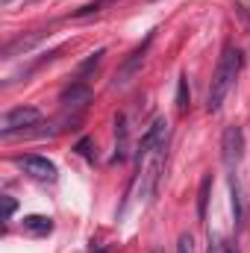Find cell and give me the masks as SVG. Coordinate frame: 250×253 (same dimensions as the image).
Masks as SVG:
<instances>
[{"label": "cell", "mask_w": 250, "mask_h": 253, "mask_svg": "<svg viewBox=\"0 0 250 253\" xmlns=\"http://www.w3.org/2000/svg\"><path fill=\"white\" fill-rule=\"evenodd\" d=\"M242 62H245L242 50L233 47V44H227L224 53H221V59H218V65H215V74H212V85H209V97H206V109L209 112H218L221 103L227 100V94L233 91V85H236V80L242 74Z\"/></svg>", "instance_id": "6da1fadb"}, {"label": "cell", "mask_w": 250, "mask_h": 253, "mask_svg": "<svg viewBox=\"0 0 250 253\" xmlns=\"http://www.w3.org/2000/svg\"><path fill=\"white\" fill-rule=\"evenodd\" d=\"M245 156V132L239 124H230L221 135V159H224V168L227 174H236L239 171V162Z\"/></svg>", "instance_id": "7a4b0ae2"}, {"label": "cell", "mask_w": 250, "mask_h": 253, "mask_svg": "<svg viewBox=\"0 0 250 253\" xmlns=\"http://www.w3.org/2000/svg\"><path fill=\"white\" fill-rule=\"evenodd\" d=\"M39 121H42V112H39L36 106L9 109V112H3V118H0V135H3V138H12L15 132H24V129L36 126Z\"/></svg>", "instance_id": "3957f363"}, {"label": "cell", "mask_w": 250, "mask_h": 253, "mask_svg": "<svg viewBox=\"0 0 250 253\" xmlns=\"http://www.w3.org/2000/svg\"><path fill=\"white\" fill-rule=\"evenodd\" d=\"M15 165H18L27 177L39 180V183H56V177H59L56 165H53L50 159H44V156H18Z\"/></svg>", "instance_id": "277c9868"}, {"label": "cell", "mask_w": 250, "mask_h": 253, "mask_svg": "<svg viewBox=\"0 0 250 253\" xmlns=\"http://www.w3.org/2000/svg\"><path fill=\"white\" fill-rule=\"evenodd\" d=\"M150 42H153V33H147V39H144V44H138L129 56L124 59V65H121V71L115 74V80H112V88H124L126 83L138 74V68L144 65V56H147V47H150Z\"/></svg>", "instance_id": "5b68a950"}, {"label": "cell", "mask_w": 250, "mask_h": 253, "mask_svg": "<svg viewBox=\"0 0 250 253\" xmlns=\"http://www.w3.org/2000/svg\"><path fill=\"white\" fill-rule=\"evenodd\" d=\"M88 100H91V88H88V83H85V80H74L71 85H65L62 94H59V103H62L65 109H71V112L85 109V106H88Z\"/></svg>", "instance_id": "8992f818"}, {"label": "cell", "mask_w": 250, "mask_h": 253, "mask_svg": "<svg viewBox=\"0 0 250 253\" xmlns=\"http://www.w3.org/2000/svg\"><path fill=\"white\" fill-rule=\"evenodd\" d=\"M44 39V33H27V36H18L12 42L3 44V59H15V56H27L39 42Z\"/></svg>", "instance_id": "52a82bcc"}, {"label": "cell", "mask_w": 250, "mask_h": 253, "mask_svg": "<svg viewBox=\"0 0 250 253\" xmlns=\"http://www.w3.org/2000/svg\"><path fill=\"white\" fill-rule=\"evenodd\" d=\"M230 177V194H233V221L236 227L242 230L245 227V194H242V183H239V174H227Z\"/></svg>", "instance_id": "ba28073f"}, {"label": "cell", "mask_w": 250, "mask_h": 253, "mask_svg": "<svg viewBox=\"0 0 250 253\" xmlns=\"http://www.w3.org/2000/svg\"><path fill=\"white\" fill-rule=\"evenodd\" d=\"M126 153H129V126H126L124 115H118L115 118V159L124 162Z\"/></svg>", "instance_id": "9c48e42d"}, {"label": "cell", "mask_w": 250, "mask_h": 253, "mask_svg": "<svg viewBox=\"0 0 250 253\" xmlns=\"http://www.w3.org/2000/svg\"><path fill=\"white\" fill-rule=\"evenodd\" d=\"M21 224H24V230L33 233V236H47V233H53V221H50L47 215H27Z\"/></svg>", "instance_id": "30bf717a"}, {"label": "cell", "mask_w": 250, "mask_h": 253, "mask_svg": "<svg viewBox=\"0 0 250 253\" xmlns=\"http://www.w3.org/2000/svg\"><path fill=\"white\" fill-rule=\"evenodd\" d=\"M209 189H212V174H203L200 189H197V218H206V206H209Z\"/></svg>", "instance_id": "8fae6325"}, {"label": "cell", "mask_w": 250, "mask_h": 253, "mask_svg": "<svg viewBox=\"0 0 250 253\" xmlns=\"http://www.w3.org/2000/svg\"><path fill=\"white\" fill-rule=\"evenodd\" d=\"M115 0H94V3H85V6H80L77 12H74V18H88V15H97L103 6H112Z\"/></svg>", "instance_id": "7c38bea8"}, {"label": "cell", "mask_w": 250, "mask_h": 253, "mask_svg": "<svg viewBox=\"0 0 250 253\" xmlns=\"http://www.w3.org/2000/svg\"><path fill=\"white\" fill-rule=\"evenodd\" d=\"M177 109H180V112L188 109V77L186 74H183L180 83H177Z\"/></svg>", "instance_id": "4fadbf2b"}, {"label": "cell", "mask_w": 250, "mask_h": 253, "mask_svg": "<svg viewBox=\"0 0 250 253\" xmlns=\"http://www.w3.org/2000/svg\"><path fill=\"white\" fill-rule=\"evenodd\" d=\"M83 159H88V162H94V144H91V138H80L77 141V147H74Z\"/></svg>", "instance_id": "5bb4252c"}, {"label": "cell", "mask_w": 250, "mask_h": 253, "mask_svg": "<svg viewBox=\"0 0 250 253\" xmlns=\"http://www.w3.org/2000/svg\"><path fill=\"white\" fill-rule=\"evenodd\" d=\"M100 59H103V50H94V53H91V56H88L85 62L80 65V80H83V77H85L88 71H94V68L100 65Z\"/></svg>", "instance_id": "9a60e30c"}, {"label": "cell", "mask_w": 250, "mask_h": 253, "mask_svg": "<svg viewBox=\"0 0 250 253\" xmlns=\"http://www.w3.org/2000/svg\"><path fill=\"white\" fill-rule=\"evenodd\" d=\"M177 253H194V239H191V233H183V236L177 239Z\"/></svg>", "instance_id": "2e32d148"}, {"label": "cell", "mask_w": 250, "mask_h": 253, "mask_svg": "<svg viewBox=\"0 0 250 253\" xmlns=\"http://www.w3.org/2000/svg\"><path fill=\"white\" fill-rule=\"evenodd\" d=\"M15 209H18V203H15V197H9V194H3V221H12V215H15Z\"/></svg>", "instance_id": "e0dca14e"}, {"label": "cell", "mask_w": 250, "mask_h": 253, "mask_svg": "<svg viewBox=\"0 0 250 253\" xmlns=\"http://www.w3.org/2000/svg\"><path fill=\"white\" fill-rule=\"evenodd\" d=\"M0 3H3V6H9V3H12V0H0Z\"/></svg>", "instance_id": "ac0fdd59"}, {"label": "cell", "mask_w": 250, "mask_h": 253, "mask_svg": "<svg viewBox=\"0 0 250 253\" xmlns=\"http://www.w3.org/2000/svg\"><path fill=\"white\" fill-rule=\"evenodd\" d=\"M153 253H159V251H153Z\"/></svg>", "instance_id": "d6986e66"}]
</instances>
